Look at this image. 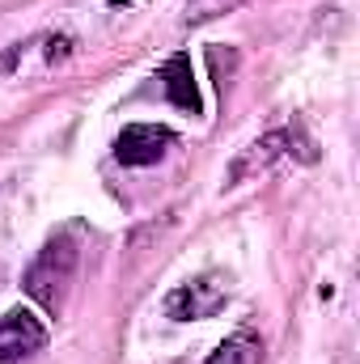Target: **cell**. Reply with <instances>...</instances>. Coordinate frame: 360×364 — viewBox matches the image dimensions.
Returning a JSON list of instances; mask_svg holds the SVG:
<instances>
[{"mask_svg": "<svg viewBox=\"0 0 360 364\" xmlns=\"http://www.w3.org/2000/svg\"><path fill=\"white\" fill-rule=\"evenodd\" d=\"M225 301H229V288H225V279L221 275H199V279H186L179 284L170 296H166V318H174V322H203V318H212L216 309H225Z\"/></svg>", "mask_w": 360, "mask_h": 364, "instance_id": "3", "label": "cell"}, {"mask_svg": "<svg viewBox=\"0 0 360 364\" xmlns=\"http://www.w3.org/2000/svg\"><path fill=\"white\" fill-rule=\"evenodd\" d=\"M203 364H263V339L255 331H233Z\"/></svg>", "mask_w": 360, "mask_h": 364, "instance_id": "7", "label": "cell"}, {"mask_svg": "<svg viewBox=\"0 0 360 364\" xmlns=\"http://www.w3.org/2000/svg\"><path fill=\"white\" fill-rule=\"evenodd\" d=\"M174 132L162 123H127L115 140V161L123 166H157L170 149H174Z\"/></svg>", "mask_w": 360, "mask_h": 364, "instance_id": "4", "label": "cell"}, {"mask_svg": "<svg viewBox=\"0 0 360 364\" xmlns=\"http://www.w3.org/2000/svg\"><path fill=\"white\" fill-rule=\"evenodd\" d=\"M47 348V326L34 309H9L0 318V364H17Z\"/></svg>", "mask_w": 360, "mask_h": 364, "instance_id": "5", "label": "cell"}, {"mask_svg": "<svg viewBox=\"0 0 360 364\" xmlns=\"http://www.w3.org/2000/svg\"><path fill=\"white\" fill-rule=\"evenodd\" d=\"M242 0H191L186 4V21H208V17H221L229 9H238Z\"/></svg>", "mask_w": 360, "mask_h": 364, "instance_id": "8", "label": "cell"}, {"mask_svg": "<svg viewBox=\"0 0 360 364\" xmlns=\"http://www.w3.org/2000/svg\"><path fill=\"white\" fill-rule=\"evenodd\" d=\"M162 81H166V97H170L174 106L191 110V114L203 110V102H199V93H195V77H191V60H186V55H174V60L166 64Z\"/></svg>", "mask_w": 360, "mask_h": 364, "instance_id": "6", "label": "cell"}, {"mask_svg": "<svg viewBox=\"0 0 360 364\" xmlns=\"http://www.w3.org/2000/svg\"><path fill=\"white\" fill-rule=\"evenodd\" d=\"M106 4H115V9H119V4H132V0H106Z\"/></svg>", "mask_w": 360, "mask_h": 364, "instance_id": "9", "label": "cell"}, {"mask_svg": "<svg viewBox=\"0 0 360 364\" xmlns=\"http://www.w3.org/2000/svg\"><path fill=\"white\" fill-rule=\"evenodd\" d=\"M77 263H81V246H77V233L60 229L43 242V250L34 255V263L21 275V288L34 305L60 314L64 309V296L73 288V275H77Z\"/></svg>", "mask_w": 360, "mask_h": 364, "instance_id": "1", "label": "cell"}, {"mask_svg": "<svg viewBox=\"0 0 360 364\" xmlns=\"http://www.w3.org/2000/svg\"><path fill=\"white\" fill-rule=\"evenodd\" d=\"M292 157L309 161V157H314V153H309V140H305L297 127H271L268 136L250 140V144L238 153V161L229 166V186H238V182H246V178H259V174H268L271 166L292 161Z\"/></svg>", "mask_w": 360, "mask_h": 364, "instance_id": "2", "label": "cell"}]
</instances>
